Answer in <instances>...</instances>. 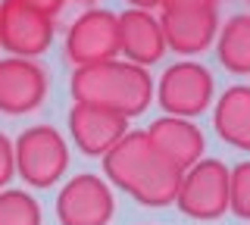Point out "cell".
<instances>
[{"mask_svg":"<svg viewBox=\"0 0 250 225\" xmlns=\"http://www.w3.org/2000/svg\"><path fill=\"white\" fill-rule=\"evenodd\" d=\"M104 172L119 191L135 197L144 206H169L175 204L178 188H182V169L172 160H166L150 135L144 131H128L119 144L104 157Z\"/></svg>","mask_w":250,"mask_h":225,"instance_id":"1","label":"cell"},{"mask_svg":"<svg viewBox=\"0 0 250 225\" xmlns=\"http://www.w3.org/2000/svg\"><path fill=\"white\" fill-rule=\"evenodd\" d=\"M69 94L75 103L104 106L131 119L147 113L150 100L156 94V84L144 66H135L128 60H109V63L75 69L69 79Z\"/></svg>","mask_w":250,"mask_h":225,"instance_id":"2","label":"cell"},{"mask_svg":"<svg viewBox=\"0 0 250 225\" xmlns=\"http://www.w3.org/2000/svg\"><path fill=\"white\" fill-rule=\"evenodd\" d=\"M175 204L188 219H222L231 206V169L216 157L197 160L191 169H185Z\"/></svg>","mask_w":250,"mask_h":225,"instance_id":"3","label":"cell"},{"mask_svg":"<svg viewBox=\"0 0 250 225\" xmlns=\"http://www.w3.org/2000/svg\"><path fill=\"white\" fill-rule=\"evenodd\" d=\"M16 172L28 188H53L69 166L66 138L53 125H31L13 144Z\"/></svg>","mask_w":250,"mask_h":225,"instance_id":"4","label":"cell"},{"mask_svg":"<svg viewBox=\"0 0 250 225\" xmlns=\"http://www.w3.org/2000/svg\"><path fill=\"white\" fill-rule=\"evenodd\" d=\"M213 72L200 63L182 60V63L166 66V72L156 82V103L163 106L166 116L178 119H194V116L207 113L213 103Z\"/></svg>","mask_w":250,"mask_h":225,"instance_id":"5","label":"cell"},{"mask_svg":"<svg viewBox=\"0 0 250 225\" xmlns=\"http://www.w3.org/2000/svg\"><path fill=\"white\" fill-rule=\"evenodd\" d=\"M66 60L75 69L109 63L119 57V16L104 10V6H91L66 28Z\"/></svg>","mask_w":250,"mask_h":225,"instance_id":"6","label":"cell"},{"mask_svg":"<svg viewBox=\"0 0 250 225\" xmlns=\"http://www.w3.org/2000/svg\"><path fill=\"white\" fill-rule=\"evenodd\" d=\"M113 213H116L113 191L100 175L82 172L69 178L57 194L60 225H109Z\"/></svg>","mask_w":250,"mask_h":225,"instance_id":"7","label":"cell"},{"mask_svg":"<svg viewBox=\"0 0 250 225\" xmlns=\"http://www.w3.org/2000/svg\"><path fill=\"white\" fill-rule=\"evenodd\" d=\"M53 19L38 10L16 3V0H0V47L10 57L35 60L50 50L53 44Z\"/></svg>","mask_w":250,"mask_h":225,"instance_id":"8","label":"cell"},{"mask_svg":"<svg viewBox=\"0 0 250 225\" xmlns=\"http://www.w3.org/2000/svg\"><path fill=\"white\" fill-rule=\"evenodd\" d=\"M47 72L41 63L22 57L0 60V113L6 116H25L35 113L47 100Z\"/></svg>","mask_w":250,"mask_h":225,"instance_id":"9","label":"cell"},{"mask_svg":"<svg viewBox=\"0 0 250 225\" xmlns=\"http://www.w3.org/2000/svg\"><path fill=\"white\" fill-rule=\"evenodd\" d=\"M69 135L75 147L88 157H106L116 144L128 135V119L104 106L72 103L69 110Z\"/></svg>","mask_w":250,"mask_h":225,"instance_id":"10","label":"cell"},{"mask_svg":"<svg viewBox=\"0 0 250 225\" xmlns=\"http://www.w3.org/2000/svg\"><path fill=\"white\" fill-rule=\"evenodd\" d=\"M160 25L169 50L182 53V57H194V53H203L216 41L219 13L216 10H163Z\"/></svg>","mask_w":250,"mask_h":225,"instance_id":"11","label":"cell"},{"mask_svg":"<svg viewBox=\"0 0 250 225\" xmlns=\"http://www.w3.org/2000/svg\"><path fill=\"white\" fill-rule=\"evenodd\" d=\"M119 53L135 66H153L166 53L163 25L147 10H125L119 13Z\"/></svg>","mask_w":250,"mask_h":225,"instance_id":"12","label":"cell"},{"mask_svg":"<svg viewBox=\"0 0 250 225\" xmlns=\"http://www.w3.org/2000/svg\"><path fill=\"white\" fill-rule=\"evenodd\" d=\"M150 141L166 160H172L178 169H191L197 160H203V131L191 119H178V116H160L147 128Z\"/></svg>","mask_w":250,"mask_h":225,"instance_id":"13","label":"cell"},{"mask_svg":"<svg viewBox=\"0 0 250 225\" xmlns=\"http://www.w3.org/2000/svg\"><path fill=\"white\" fill-rule=\"evenodd\" d=\"M213 128L225 144L250 153V84H231L216 100Z\"/></svg>","mask_w":250,"mask_h":225,"instance_id":"14","label":"cell"},{"mask_svg":"<svg viewBox=\"0 0 250 225\" xmlns=\"http://www.w3.org/2000/svg\"><path fill=\"white\" fill-rule=\"evenodd\" d=\"M219 63L234 75H250V13H238L216 35Z\"/></svg>","mask_w":250,"mask_h":225,"instance_id":"15","label":"cell"},{"mask_svg":"<svg viewBox=\"0 0 250 225\" xmlns=\"http://www.w3.org/2000/svg\"><path fill=\"white\" fill-rule=\"evenodd\" d=\"M0 225H41V204L22 188L0 191Z\"/></svg>","mask_w":250,"mask_h":225,"instance_id":"16","label":"cell"},{"mask_svg":"<svg viewBox=\"0 0 250 225\" xmlns=\"http://www.w3.org/2000/svg\"><path fill=\"white\" fill-rule=\"evenodd\" d=\"M231 213L250 219V160L231 166Z\"/></svg>","mask_w":250,"mask_h":225,"instance_id":"17","label":"cell"},{"mask_svg":"<svg viewBox=\"0 0 250 225\" xmlns=\"http://www.w3.org/2000/svg\"><path fill=\"white\" fill-rule=\"evenodd\" d=\"M13 175H16V150H13L10 138L0 131V188H6Z\"/></svg>","mask_w":250,"mask_h":225,"instance_id":"18","label":"cell"},{"mask_svg":"<svg viewBox=\"0 0 250 225\" xmlns=\"http://www.w3.org/2000/svg\"><path fill=\"white\" fill-rule=\"evenodd\" d=\"M219 0H163V10H216Z\"/></svg>","mask_w":250,"mask_h":225,"instance_id":"19","label":"cell"},{"mask_svg":"<svg viewBox=\"0 0 250 225\" xmlns=\"http://www.w3.org/2000/svg\"><path fill=\"white\" fill-rule=\"evenodd\" d=\"M16 3L28 6V10H38V13H44V16L53 19V16L62 10V3H66V0H16Z\"/></svg>","mask_w":250,"mask_h":225,"instance_id":"20","label":"cell"},{"mask_svg":"<svg viewBox=\"0 0 250 225\" xmlns=\"http://www.w3.org/2000/svg\"><path fill=\"white\" fill-rule=\"evenodd\" d=\"M125 3H128L131 10H147V13L156 10V6L163 10V0H125Z\"/></svg>","mask_w":250,"mask_h":225,"instance_id":"21","label":"cell"},{"mask_svg":"<svg viewBox=\"0 0 250 225\" xmlns=\"http://www.w3.org/2000/svg\"><path fill=\"white\" fill-rule=\"evenodd\" d=\"M78 3H94V0H78Z\"/></svg>","mask_w":250,"mask_h":225,"instance_id":"22","label":"cell"}]
</instances>
